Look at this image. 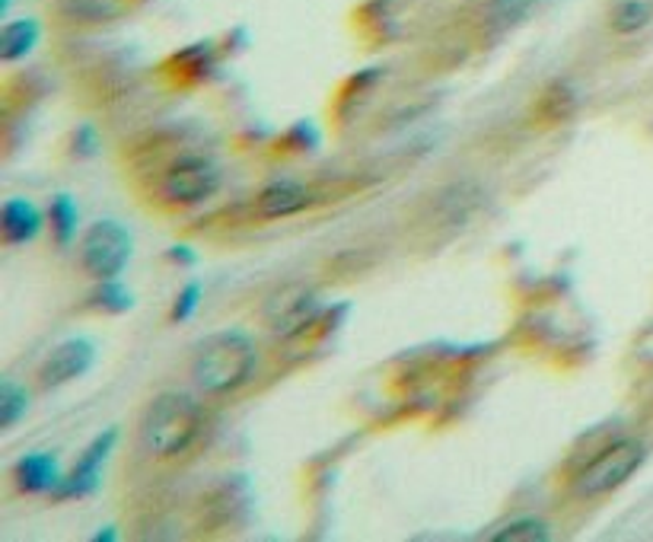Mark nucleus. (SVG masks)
I'll list each match as a JSON object with an SVG mask.
<instances>
[{
  "label": "nucleus",
  "mask_w": 653,
  "mask_h": 542,
  "mask_svg": "<svg viewBox=\"0 0 653 542\" xmlns=\"http://www.w3.org/2000/svg\"><path fill=\"white\" fill-rule=\"evenodd\" d=\"M256 368V348L243 332H217L198 345L192 376L207 396H227L239 389Z\"/></svg>",
  "instance_id": "f257e3e1"
},
{
  "label": "nucleus",
  "mask_w": 653,
  "mask_h": 542,
  "mask_svg": "<svg viewBox=\"0 0 653 542\" xmlns=\"http://www.w3.org/2000/svg\"><path fill=\"white\" fill-rule=\"evenodd\" d=\"M201 431V408L182 393L157 396L140 418V443L147 453L169 460L185 453Z\"/></svg>",
  "instance_id": "f03ea898"
},
{
  "label": "nucleus",
  "mask_w": 653,
  "mask_h": 542,
  "mask_svg": "<svg viewBox=\"0 0 653 542\" xmlns=\"http://www.w3.org/2000/svg\"><path fill=\"white\" fill-rule=\"evenodd\" d=\"M644 463V443L621 438V441L609 443L606 450H599L587 466L581 470L574 488L581 498H599L616 492L619 485H624L631 475L641 470Z\"/></svg>",
  "instance_id": "7ed1b4c3"
},
{
  "label": "nucleus",
  "mask_w": 653,
  "mask_h": 542,
  "mask_svg": "<svg viewBox=\"0 0 653 542\" xmlns=\"http://www.w3.org/2000/svg\"><path fill=\"white\" fill-rule=\"evenodd\" d=\"M131 259V237L125 227L115 221H99L93 224L83 239H80V266L90 271L99 281L119 278V271L128 266Z\"/></svg>",
  "instance_id": "20e7f679"
},
{
  "label": "nucleus",
  "mask_w": 653,
  "mask_h": 542,
  "mask_svg": "<svg viewBox=\"0 0 653 542\" xmlns=\"http://www.w3.org/2000/svg\"><path fill=\"white\" fill-rule=\"evenodd\" d=\"M316 316H319V297L306 284H288L274 291L264 304V323L281 339H296L316 323Z\"/></svg>",
  "instance_id": "39448f33"
},
{
  "label": "nucleus",
  "mask_w": 653,
  "mask_h": 542,
  "mask_svg": "<svg viewBox=\"0 0 653 542\" xmlns=\"http://www.w3.org/2000/svg\"><path fill=\"white\" fill-rule=\"evenodd\" d=\"M164 199L172 204H201L221 189V172L204 157H182L164 176Z\"/></svg>",
  "instance_id": "423d86ee"
},
{
  "label": "nucleus",
  "mask_w": 653,
  "mask_h": 542,
  "mask_svg": "<svg viewBox=\"0 0 653 542\" xmlns=\"http://www.w3.org/2000/svg\"><path fill=\"white\" fill-rule=\"evenodd\" d=\"M90 368H93V345L87 339H70L48 354V361L38 371V383L45 389H58L70 380L83 376Z\"/></svg>",
  "instance_id": "0eeeda50"
},
{
  "label": "nucleus",
  "mask_w": 653,
  "mask_h": 542,
  "mask_svg": "<svg viewBox=\"0 0 653 542\" xmlns=\"http://www.w3.org/2000/svg\"><path fill=\"white\" fill-rule=\"evenodd\" d=\"M112 443H115V431H105V434H99L97 441L87 447V453L80 456V463L74 466V473L61 478V485H58V498H87V495H93L99 485V475H102V466H105V456H109V450H112Z\"/></svg>",
  "instance_id": "6e6552de"
},
{
  "label": "nucleus",
  "mask_w": 653,
  "mask_h": 542,
  "mask_svg": "<svg viewBox=\"0 0 653 542\" xmlns=\"http://www.w3.org/2000/svg\"><path fill=\"white\" fill-rule=\"evenodd\" d=\"M13 478H16V488L20 492H58L61 485V475H58V460L52 453H30L23 456L16 466H13Z\"/></svg>",
  "instance_id": "1a4fd4ad"
},
{
  "label": "nucleus",
  "mask_w": 653,
  "mask_h": 542,
  "mask_svg": "<svg viewBox=\"0 0 653 542\" xmlns=\"http://www.w3.org/2000/svg\"><path fill=\"white\" fill-rule=\"evenodd\" d=\"M306 204H309V192L300 182H291V179L264 185L259 199H256L261 217H291L296 211H303Z\"/></svg>",
  "instance_id": "9d476101"
},
{
  "label": "nucleus",
  "mask_w": 653,
  "mask_h": 542,
  "mask_svg": "<svg viewBox=\"0 0 653 542\" xmlns=\"http://www.w3.org/2000/svg\"><path fill=\"white\" fill-rule=\"evenodd\" d=\"M0 230H3V242H10V246L30 242L42 230V214H38L35 204L23 202V199H10L0 211Z\"/></svg>",
  "instance_id": "9b49d317"
},
{
  "label": "nucleus",
  "mask_w": 653,
  "mask_h": 542,
  "mask_svg": "<svg viewBox=\"0 0 653 542\" xmlns=\"http://www.w3.org/2000/svg\"><path fill=\"white\" fill-rule=\"evenodd\" d=\"M653 20V0H612L609 3V26L619 35L641 33Z\"/></svg>",
  "instance_id": "f8f14e48"
},
{
  "label": "nucleus",
  "mask_w": 653,
  "mask_h": 542,
  "mask_svg": "<svg viewBox=\"0 0 653 542\" xmlns=\"http://www.w3.org/2000/svg\"><path fill=\"white\" fill-rule=\"evenodd\" d=\"M38 42V26L35 20H13L3 26L0 33V58L3 61H16V58H26Z\"/></svg>",
  "instance_id": "ddd939ff"
},
{
  "label": "nucleus",
  "mask_w": 653,
  "mask_h": 542,
  "mask_svg": "<svg viewBox=\"0 0 653 542\" xmlns=\"http://www.w3.org/2000/svg\"><path fill=\"white\" fill-rule=\"evenodd\" d=\"M542 0H488V20L497 30H514L522 26Z\"/></svg>",
  "instance_id": "4468645a"
},
{
  "label": "nucleus",
  "mask_w": 653,
  "mask_h": 542,
  "mask_svg": "<svg viewBox=\"0 0 653 542\" xmlns=\"http://www.w3.org/2000/svg\"><path fill=\"white\" fill-rule=\"evenodd\" d=\"M574 109H577V97H574V90L567 87V83H552L545 93H542V100H539V115L545 118V122H564V118H571L574 115Z\"/></svg>",
  "instance_id": "2eb2a0df"
},
{
  "label": "nucleus",
  "mask_w": 653,
  "mask_h": 542,
  "mask_svg": "<svg viewBox=\"0 0 653 542\" xmlns=\"http://www.w3.org/2000/svg\"><path fill=\"white\" fill-rule=\"evenodd\" d=\"M61 10L80 23H102L122 13V0H61Z\"/></svg>",
  "instance_id": "dca6fc26"
},
{
  "label": "nucleus",
  "mask_w": 653,
  "mask_h": 542,
  "mask_svg": "<svg viewBox=\"0 0 653 542\" xmlns=\"http://www.w3.org/2000/svg\"><path fill=\"white\" fill-rule=\"evenodd\" d=\"M48 217H52V234L58 239V246H67L77 234V207H74V202L67 195H55Z\"/></svg>",
  "instance_id": "f3484780"
},
{
  "label": "nucleus",
  "mask_w": 653,
  "mask_h": 542,
  "mask_svg": "<svg viewBox=\"0 0 653 542\" xmlns=\"http://www.w3.org/2000/svg\"><path fill=\"white\" fill-rule=\"evenodd\" d=\"M26 406H30V399H26V393L16 386V383H3L0 386V428H13L23 415H26Z\"/></svg>",
  "instance_id": "a211bd4d"
},
{
  "label": "nucleus",
  "mask_w": 653,
  "mask_h": 542,
  "mask_svg": "<svg viewBox=\"0 0 653 542\" xmlns=\"http://www.w3.org/2000/svg\"><path fill=\"white\" fill-rule=\"evenodd\" d=\"M549 527L542 520H514L500 533H494V542H545Z\"/></svg>",
  "instance_id": "6ab92c4d"
},
{
  "label": "nucleus",
  "mask_w": 653,
  "mask_h": 542,
  "mask_svg": "<svg viewBox=\"0 0 653 542\" xmlns=\"http://www.w3.org/2000/svg\"><path fill=\"white\" fill-rule=\"evenodd\" d=\"M102 309H112V313H122L131 306V294L112 278V281H102V291L93 297Z\"/></svg>",
  "instance_id": "aec40b11"
},
{
  "label": "nucleus",
  "mask_w": 653,
  "mask_h": 542,
  "mask_svg": "<svg viewBox=\"0 0 653 542\" xmlns=\"http://www.w3.org/2000/svg\"><path fill=\"white\" fill-rule=\"evenodd\" d=\"M198 297H201V287L198 284H189L179 297H176V306H172V319L176 323H182V319H189L192 313H195Z\"/></svg>",
  "instance_id": "412c9836"
},
{
  "label": "nucleus",
  "mask_w": 653,
  "mask_h": 542,
  "mask_svg": "<svg viewBox=\"0 0 653 542\" xmlns=\"http://www.w3.org/2000/svg\"><path fill=\"white\" fill-rule=\"evenodd\" d=\"M74 150H77L80 157H93V154H97V132H93L90 125L77 128V135H74Z\"/></svg>",
  "instance_id": "4be33fe9"
}]
</instances>
